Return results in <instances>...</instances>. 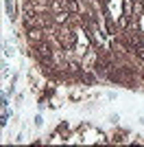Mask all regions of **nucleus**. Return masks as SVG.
<instances>
[{
  "instance_id": "nucleus-1",
  "label": "nucleus",
  "mask_w": 144,
  "mask_h": 147,
  "mask_svg": "<svg viewBox=\"0 0 144 147\" xmlns=\"http://www.w3.org/2000/svg\"><path fill=\"white\" fill-rule=\"evenodd\" d=\"M7 13H9V18H11V20L18 18V16H15V9H13V2H11V0H7Z\"/></svg>"
}]
</instances>
